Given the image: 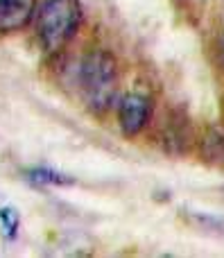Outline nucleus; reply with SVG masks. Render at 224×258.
<instances>
[{
    "instance_id": "obj_3",
    "label": "nucleus",
    "mask_w": 224,
    "mask_h": 258,
    "mask_svg": "<svg viewBox=\"0 0 224 258\" xmlns=\"http://www.w3.org/2000/svg\"><path fill=\"white\" fill-rule=\"evenodd\" d=\"M152 118V100L143 93H125L118 102V122L125 136H138Z\"/></svg>"
},
{
    "instance_id": "obj_6",
    "label": "nucleus",
    "mask_w": 224,
    "mask_h": 258,
    "mask_svg": "<svg viewBox=\"0 0 224 258\" xmlns=\"http://www.w3.org/2000/svg\"><path fill=\"white\" fill-rule=\"evenodd\" d=\"M202 150H204V156H206L208 161L224 165V136H220V134H215V132H211L206 138H204Z\"/></svg>"
},
{
    "instance_id": "obj_2",
    "label": "nucleus",
    "mask_w": 224,
    "mask_h": 258,
    "mask_svg": "<svg viewBox=\"0 0 224 258\" xmlns=\"http://www.w3.org/2000/svg\"><path fill=\"white\" fill-rule=\"evenodd\" d=\"M80 0H43L36 9V36L45 52L66 48L82 25Z\"/></svg>"
},
{
    "instance_id": "obj_4",
    "label": "nucleus",
    "mask_w": 224,
    "mask_h": 258,
    "mask_svg": "<svg viewBox=\"0 0 224 258\" xmlns=\"http://www.w3.org/2000/svg\"><path fill=\"white\" fill-rule=\"evenodd\" d=\"M36 0H0V32H18L36 16Z\"/></svg>"
},
{
    "instance_id": "obj_1",
    "label": "nucleus",
    "mask_w": 224,
    "mask_h": 258,
    "mask_svg": "<svg viewBox=\"0 0 224 258\" xmlns=\"http://www.w3.org/2000/svg\"><path fill=\"white\" fill-rule=\"evenodd\" d=\"M82 98L93 113H107L118 102V59L109 50H93L77 71Z\"/></svg>"
},
{
    "instance_id": "obj_5",
    "label": "nucleus",
    "mask_w": 224,
    "mask_h": 258,
    "mask_svg": "<svg viewBox=\"0 0 224 258\" xmlns=\"http://www.w3.org/2000/svg\"><path fill=\"white\" fill-rule=\"evenodd\" d=\"M25 177L39 186H70V183H75V179L68 177L66 172H59L52 168H32L25 172Z\"/></svg>"
},
{
    "instance_id": "obj_7",
    "label": "nucleus",
    "mask_w": 224,
    "mask_h": 258,
    "mask_svg": "<svg viewBox=\"0 0 224 258\" xmlns=\"http://www.w3.org/2000/svg\"><path fill=\"white\" fill-rule=\"evenodd\" d=\"M18 224H21V218L14 209H0V227H3V233L7 240H14L18 233Z\"/></svg>"
}]
</instances>
